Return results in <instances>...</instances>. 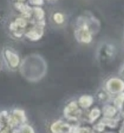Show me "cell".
<instances>
[{
  "mask_svg": "<svg viewBox=\"0 0 124 133\" xmlns=\"http://www.w3.org/2000/svg\"><path fill=\"white\" fill-rule=\"evenodd\" d=\"M2 57L4 64L10 70H16L20 66V59L18 54L10 47H4L2 50Z\"/></svg>",
  "mask_w": 124,
  "mask_h": 133,
  "instance_id": "obj_1",
  "label": "cell"
},
{
  "mask_svg": "<svg viewBox=\"0 0 124 133\" xmlns=\"http://www.w3.org/2000/svg\"><path fill=\"white\" fill-rule=\"evenodd\" d=\"M14 7L16 8L17 10H19L20 13L22 14V16L27 18L29 16H31V9L28 5H26L23 3H20V2H17V3H14Z\"/></svg>",
  "mask_w": 124,
  "mask_h": 133,
  "instance_id": "obj_2",
  "label": "cell"
},
{
  "mask_svg": "<svg viewBox=\"0 0 124 133\" xmlns=\"http://www.w3.org/2000/svg\"><path fill=\"white\" fill-rule=\"evenodd\" d=\"M108 85H109V89H110L111 90H112V91H114V92L122 90L124 88V84L122 83V81L117 80V79L111 80L110 82H109Z\"/></svg>",
  "mask_w": 124,
  "mask_h": 133,
  "instance_id": "obj_3",
  "label": "cell"
},
{
  "mask_svg": "<svg viewBox=\"0 0 124 133\" xmlns=\"http://www.w3.org/2000/svg\"><path fill=\"white\" fill-rule=\"evenodd\" d=\"M42 31L39 29H32L31 31L27 32L26 33V37L28 38L29 39H31V40H37V39H39L41 38L42 36Z\"/></svg>",
  "mask_w": 124,
  "mask_h": 133,
  "instance_id": "obj_4",
  "label": "cell"
},
{
  "mask_svg": "<svg viewBox=\"0 0 124 133\" xmlns=\"http://www.w3.org/2000/svg\"><path fill=\"white\" fill-rule=\"evenodd\" d=\"M12 116H13L14 119L17 120L18 123H23L26 121V117H25V114L22 110L20 109H16L13 111V113L11 114Z\"/></svg>",
  "mask_w": 124,
  "mask_h": 133,
  "instance_id": "obj_5",
  "label": "cell"
},
{
  "mask_svg": "<svg viewBox=\"0 0 124 133\" xmlns=\"http://www.w3.org/2000/svg\"><path fill=\"white\" fill-rule=\"evenodd\" d=\"M13 22L16 23V25L20 29H23L25 28L26 25H27V22L26 20L25 17H17L16 19H14Z\"/></svg>",
  "mask_w": 124,
  "mask_h": 133,
  "instance_id": "obj_6",
  "label": "cell"
},
{
  "mask_svg": "<svg viewBox=\"0 0 124 133\" xmlns=\"http://www.w3.org/2000/svg\"><path fill=\"white\" fill-rule=\"evenodd\" d=\"M80 103L84 108H87L92 103V98L89 96H83L80 99Z\"/></svg>",
  "mask_w": 124,
  "mask_h": 133,
  "instance_id": "obj_7",
  "label": "cell"
},
{
  "mask_svg": "<svg viewBox=\"0 0 124 133\" xmlns=\"http://www.w3.org/2000/svg\"><path fill=\"white\" fill-rule=\"evenodd\" d=\"M34 12H35V15H36V16H37L38 19H41L42 17L43 16V11L41 10V9H39V8H35L34 10Z\"/></svg>",
  "mask_w": 124,
  "mask_h": 133,
  "instance_id": "obj_8",
  "label": "cell"
},
{
  "mask_svg": "<svg viewBox=\"0 0 124 133\" xmlns=\"http://www.w3.org/2000/svg\"><path fill=\"white\" fill-rule=\"evenodd\" d=\"M104 111H105V114H106V115H109V116L114 115L115 112H116V110H115L114 108H111V107H107L105 109H104Z\"/></svg>",
  "mask_w": 124,
  "mask_h": 133,
  "instance_id": "obj_9",
  "label": "cell"
},
{
  "mask_svg": "<svg viewBox=\"0 0 124 133\" xmlns=\"http://www.w3.org/2000/svg\"><path fill=\"white\" fill-rule=\"evenodd\" d=\"M18 131H20V132H32L33 130L31 128V126H29V125H23V126L20 127V129Z\"/></svg>",
  "mask_w": 124,
  "mask_h": 133,
  "instance_id": "obj_10",
  "label": "cell"
},
{
  "mask_svg": "<svg viewBox=\"0 0 124 133\" xmlns=\"http://www.w3.org/2000/svg\"><path fill=\"white\" fill-rule=\"evenodd\" d=\"M83 40L84 42H89L90 40H91V37H90V34L89 33V32L87 31H83Z\"/></svg>",
  "mask_w": 124,
  "mask_h": 133,
  "instance_id": "obj_11",
  "label": "cell"
},
{
  "mask_svg": "<svg viewBox=\"0 0 124 133\" xmlns=\"http://www.w3.org/2000/svg\"><path fill=\"white\" fill-rule=\"evenodd\" d=\"M99 111L98 109H93L92 111L91 114H90V119H91L92 120H93V119H95L97 117H99Z\"/></svg>",
  "mask_w": 124,
  "mask_h": 133,
  "instance_id": "obj_12",
  "label": "cell"
},
{
  "mask_svg": "<svg viewBox=\"0 0 124 133\" xmlns=\"http://www.w3.org/2000/svg\"><path fill=\"white\" fill-rule=\"evenodd\" d=\"M54 18V21H55L57 23H61L63 22V16L60 14H55Z\"/></svg>",
  "mask_w": 124,
  "mask_h": 133,
  "instance_id": "obj_13",
  "label": "cell"
},
{
  "mask_svg": "<svg viewBox=\"0 0 124 133\" xmlns=\"http://www.w3.org/2000/svg\"><path fill=\"white\" fill-rule=\"evenodd\" d=\"M29 1L32 4H35V5L43 4V0H29Z\"/></svg>",
  "mask_w": 124,
  "mask_h": 133,
  "instance_id": "obj_14",
  "label": "cell"
},
{
  "mask_svg": "<svg viewBox=\"0 0 124 133\" xmlns=\"http://www.w3.org/2000/svg\"><path fill=\"white\" fill-rule=\"evenodd\" d=\"M14 2L17 3V2H20V3H23V2H25L26 0H14Z\"/></svg>",
  "mask_w": 124,
  "mask_h": 133,
  "instance_id": "obj_15",
  "label": "cell"
},
{
  "mask_svg": "<svg viewBox=\"0 0 124 133\" xmlns=\"http://www.w3.org/2000/svg\"><path fill=\"white\" fill-rule=\"evenodd\" d=\"M1 68H2V63L0 62V70H1Z\"/></svg>",
  "mask_w": 124,
  "mask_h": 133,
  "instance_id": "obj_16",
  "label": "cell"
}]
</instances>
